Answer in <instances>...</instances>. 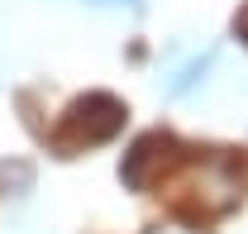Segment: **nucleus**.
<instances>
[{"label":"nucleus","instance_id":"obj_1","mask_svg":"<svg viewBox=\"0 0 248 234\" xmlns=\"http://www.w3.org/2000/svg\"><path fill=\"white\" fill-rule=\"evenodd\" d=\"M124 115H129V110H124L120 96H110V91H86V96H77V100L62 110L58 129H53V148H58L62 158H72V153H86V148L110 144L124 129Z\"/></svg>","mask_w":248,"mask_h":234},{"label":"nucleus","instance_id":"obj_4","mask_svg":"<svg viewBox=\"0 0 248 234\" xmlns=\"http://www.w3.org/2000/svg\"><path fill=\"white\" fill-rule=\"evenodd\" d=\"M91 5H129V10H139L143 0H91Z\"/></svg>","mask_w":248,"mask_h":234},{"label":"nucleus","instance_id":"obj_2","mask_svg":"<svg viewBox=\"0 0 248 234\" xmlns=\"http://www.w3.org/2000/svg\"><path fill=\"white\" fill-rule=\"evenodd\" d=\"M182 163V148H177V139L172 134H162V129H153V134H143L139 144L124 153L120 163V177L124 186H134V191H148L153 182H162V177L172 172Z\"/></svg>","mask_w":248,"mask_h":234},{"label":"nucleus","instance_id":"obj_3","mask_svg":"<svg viewBox=\"0 0 248 234\" xmlns=\"http://www.w3.org/2000/svg\"><path fill=\"white\" fill-rule=\"evenodd\" d=\"M234 33H239V43H248V5L234 15Z\"/></svg>","mask_w":248,"mask_h":234}]
</instances>
